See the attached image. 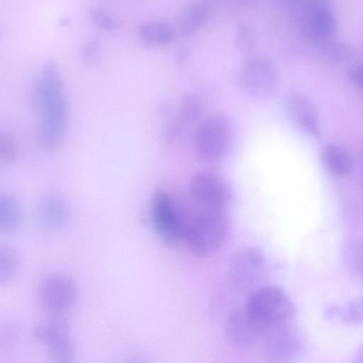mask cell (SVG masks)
<instances>
[{"instance_id": "cell-1", "label": "cell", "mask_w": 363, "mask_h": 363, "mask_svg": "<svg viewBox=\"0 0 363 363\" xmlns=\"http://www.w3.org/2000/svg\"><path fill=\"white\" fill-rule=\"evenodd\" d=\"M191 206L182 205L184 238L189 250L199 257H207L223 245L229 231L226 209L206 207L191 201Z\"/></svg>"}, {"instance_id": "cell-2", "label": "cell", "mask_w": 363, "mask_h": 363, "mask_svg": "<svg viewBox=\"0 0 363 363\" xmlns=\"http://www.w3.org/2000/svg\"><path fill=\"white\" fill-rule=\"evenodd\" d=\"M32 99L42 113L38 128L55 134L67 133L68 106L62 77L53 60L43 65L32 90Z\"/></svg>"}, {"instance_id": "cell-3", "label": "cell", "mask_w": 363, "mask_h": 363, "mask_svg": "<svg viewBox=\"0 0 363 363\" xmlns=\"http://www.w3.org/2000/svg\"><path fill=\"white\" fill-rule=\"evenodd\" d=\"M248 313L268 330L286 323L295 312L293 301L281 287L264 285L248 295Z\"/></svg>"}, {"instance_id": "cell-4", "label": "cell", "mask_w": 363, "mask_h": 363, "mask_svg": "<svg viewBox=\"0 0 363 363\" xmlns=\"http://www.w3.org/2000/svg\"><path fill=\"white\" fill-rule=\"evenodd\" d=\"M233 128L227 117L212 114L199 124L194 134V148L200 160L213 162L223 159L233 142Z\"/></svg>"}, {"instance_id": "cell-5", "label": "cell", "mask_w": 363, "mask_h": 363, "mask_svg": "<svg viewBox=\"0 0 363 363\" xmlns=\"http://www.w3.org/2000/svg\"><path fill=\"white\" fill-rule=\"evenodd\" d=\"M168 192L155 191L150 203V215L154 228L167 246H177L184 238L182 205Z\"/></svg>"}, {"instance_id": "cell-6", "label": "cell", "mask_w": 363, "mask_h": 363, "mask_svg": "<svg viewBox=\"0 0 363 363\" xmlns=\"http://www.w3.org/2000/svg\"><path fill=\"white\" fill-rule=\"evenodd\" d=\"M37 298L42 309L52 318H62L76 305L79 287L67 274L53 273L40 282Z\"/></svg>"}, {"instance_id": "cell-7", "label": "cell", "mask_w": 363, "mask_h": 363, "mask_svg": "<svg viewBox=\"0 0 363 363\" xmlns=\"http://www.w3.org/2000/svg\"><path fill=\"white\" fill-rule=\"evenodd\" d=\"M297 23L309 38L320 43L333 39L337 21L331 7L321 0H304L292 6Z\"/></svg>"}, {"instance_id": "cell-8", "label": "cell", "mask_w": 363, "mask_h": 363, "mask_svg": "<svg viewBox=\"0 0 363 363\" xmlns=\"http://www.w3.org/2000/svg\"><path fill=\"white\" fill-rule=\"evenodd\" d=\"M278 82V70L267 57L252 55L242 62L238 83L247 94L257 97L267 96L275 89Z\"/></svg>"}, {"instance_id": "cell-9", "label": "cell", "mask_w": 363, "mask_h": 363, "mask_svg": "<svg viewBox=\"0 0 363 363\" xmlns=\"http://www.w3.org/2000/svg\"><path fill=\"white\" fill-rule=\"evenodd\" d=\"M229 270L234 285L248 295L265 285L266 261L257 249L247 247L236 252L230 259Z\"/></svg>"}, {"instance_id": "cell-10", "label": "cell", "mask_w": 363, "mask_h": 363, "mask_svg": "<svg viewBox=\"0 0 363 363\" xmlns=\"http://www.w3.org/2000/svg\"><path fill=\"white\" fill-rule=\"evenodd\" d=\"M191 200L201 206L226 209L232 201L233 190L220 174L208 170L196 172L189 182Z\"/></svg>"}, {"instance_id": "cell-11", "label": "cell", "mask_w": 363, "mask_h": 363, "mask_svg": "<svg viewBox=\"0 0 363 363\" xmlns=\"http://www.w3.org/2000/svg\"><path fill=\"white\" fill-rule=\"evenodd\" d=\"M33 334L47 350L49 363H74V352L67 322L52 318L35 326Z\"/></svg>"}, {"instance_id": "cell-12", "label": "cell", "mask_w": 363, "mask_h": 363, "mask_svg": "<svg viewBox=\"0 0 363 363\" xmlns=\"http://www.w3.org/2000/svg\"><path fill=\"white\" fill-rule=\"evenodd\" d=\"M260 343V355L264 363H290L300 347L296 332L286 323L270 329Z\"/></svg>"}, {"instance_id": "cell-13", "label": "cell", "mask_w": 363, "mask_h": 363, "mask_svg": "<svg viewBox=\"0 0 363 363\" xmlns=\"http://www.w3.org/2000/svg\"><path fill=\"white\" fill-rule=\"evenodd\" d=\"M269 330L254 318L244 306L233 309L225 324L227 340L232 345L240 348L260 342Z\"/></svg>"}, {"instance_id": "cell-14", "label": "cell", "mask_w": 363, "mask_h": 363, "mask_svg": "<svg viewBox=\"0 0 363 363\" xmlns=\"http://www.w3.org/2000/svg\"><path fill=\"white\" fill-rule=\"evenodd\" d=\"M285 104L292 120L304 133L315 138L321 136L318 112L305 94L296 90L291 91L286 96Z\"/></svg>"}, {"instance_id": "cell-15", "label": "cell", "mask_w": 363, "mask_h": 363, "mask_svg": "<svg viewBox=\"0 0 363 363\" xmlns=\"http://www.w3.org/2000/svg\"><path fill=\"white\" fill-rule=\"evenodd\" d=\"M38 215L40 223L50 230L64 228L71 218V208L67 200L56 193L43 196L38 206Z\"/></svg>"}, {"instance_id": "cell-16", "label": "cell", "mask_w": 363, "mask_h": 363, "mask_svg": "<svg viewBox=\"0 0 363 363\" xmlns=\"http://www.w3.org/2000/svg\"><path fill=\"white\" fill-rule=\"evenodd\" d=\"M320 160L330 174L342 177L350 174L354 167V158L345 147L336 143H327L320 151Z\"/></svg>"}, {"instance_id": "cell-17", "label": "cell", "mask_w": 363, "mask_h": 363, "mask_svg": "<svg viewBox=\"0 0 363 363\" xmlns=\"http://www.w3.org/2000/svg\"><path fill=\"white\" fill-rule=\"evenodd\" d=\"M211 13L209 4L194 2L188 5L181 13L178 21V29L184 35H191L208 21Z\"/></svg>"}, {"instance_id": "cell-18", "label": "cell", "mask_w": 363, "mask_h": 363, "mask_svg": "<svg viewBox=\"0 0 363 363\" xmlns=\"http://www.w3.org/2000/svg\"><path fill=\"white\" fill-rule=\"evenodd\" d=\"M138 34L141 40L150 45H164L174 38V32L167 22L148 21L140 24Z\"/></svg>"}, {"instance_id": "cell-19", "label": "cell", "mask_w": 363, "mask_h": 363, "mask_svg": "<svg viewBox=\"0 0 363 363\" xmlns=\"http://www.w3.org/2000/svg\"><path fill=\"white\" fill-rule=\"evenodd\" d=\"M353 47L344 41L330 39L320 43L318 55L323 61L331 64H342L354 56Z\"/></svg>"}, {"instance_id": "cell-20", "label": "cell", "mask_w": 363, "mask_h": 363, "mask_svg": "<svg viewBox=\"0 0 363 363\" xmlns=\"http://www.w3.org/2000/svg\"><path fill=\"white\" fill-rule=\"evenodd\" d=\"M22 209L18 201L11 195H3L0 199V229L11 232L21 223Z\"/></svg>"}, {"instance_id": "cell-21", "label": "cell", "mask_w": 363, "mask_h": 363, "mask_svg": "<svg viewBox=\"0 0 363 363\" xmlns=\"http://www.w3.org/2000/svg\"><path fill=\"white\" fill-rule=\"evenodd\" d=\"M202 112V102L195 94L186 93L180 100L177 118L184 125L197 120Z\"/></svg>"}, {"instance_id": "cell-22", "label": "cell", "mask_w": 363, "mask_h": 363, "mask_svg": "<svg viewBox=\"0 0 363 363\" xmlns=\"http://www.w3.org/2000/svg\"><path fill=\"white\" fill-rule=\"evenodd\" d=\"M19 260L16 252L8 247L0 251V283L7 284L13 279L18 269Z\"/></svg>"}, {"instance_id": "cell-23", "label": "cell", "mask_w": 363, "mask_h": 363, "mask_svg": "<svg viewBox=\"0 0 363 363\" xmlns=\"http://www.w3.org/2000/svg\"><path fill=\"white\" fill-rule=\"evenodd\" d=\"M89 15L94 23L99 27L112 30L120 27L121 19L109 11L107 9L100 6H91L89 9Z\"/></svg>"}, {"instance_id": "cell-24", "label": "cell", "mask_w": 363, "mask_h": 363, "mask_svg": "<svg viewBox=\"0 0 363 363\" xmlns=\"http://www.w3.org/2000/svg\"><path fill=\"white\" fill-rule=\"evenodd\" d=\"M344 259L352 270L363 276V241H352L345 245Z\"/></svg>"}, {"instance_id": "cell-25", "label": "cell", "mask_w": 363, "mask_h": 363, "mask_svg": "<svg viewBox=\"0 0 363 363\" xmlns=\"http://www.w3.org/2000/svg\"><path fill=\"white\" fill-rule=\"evenodd\" d=\"M257 41V33L255 28L247 24L240 25L235 36V45L242 51L251 50Z\"/></svg>"}, {"instance_id": "cell-26", "label": "cell", "mask_w": 363, "mask_h": 363, "mask_svg": "<svg viewBox=\"0 0 363 363\" xmlns=\"http://www.w3.org/2000/svg\"><path fill=\"white\" fill-rule=\"evenodd\" d=\"M339 318L350 323H363V298L340 308Z\"/></svg>"}, {"instance_id": "cell-27", "label": "cell", "mask_w": 363, "mask_h": 363, "mask_svg": "<svg viewBox=\"0 0 363 363\" xmlns=\"http://www.w3.org/2000/svg\"><path fill=\"white\" fill-rule=\"evenodd\" d=\"M16 145L13 138L6 133H0V158L2 162H11L16 157Z\"/></svg>"}, {"instance_id": "cell-28", "label": "cell", "mask_w": 363, "mask_h": 363, "mask_svg": "<svg viewBox=\"0 0 363 363\" xmlns=\"http://www.w3.org/2000/svg\"><path fill=\"white\" fill-rule=\"evenodd\" d=\"M99 41L96 39H92L87 42L82 50L84 60L87 63L94 62L99 55Z\"/></svg>"}, {"instance_id": "cell-29", "label": "cell", "mask_w": 363, "mask_h": 363, "mask_svg": "<svg viewBox=\"0 0 363 363\" xmlns=\"http://www.w3.org/2000/svg\"><path fill=\"white\" fill-rule=\"evenodd\" d=\"M183 125L177 117L168 124L164 132V140L167 144H171L174 141Z\"/></svg>"}, {"instance_id": "cell-30", "label": "cell", "mask_w": 363, "mask_h": 363, "mask_svg": "<svg viewBox=\"0 0 363 363\" xmlns=\"http://www.w3.org/2000/svg\"><path fill=\"white\" fill-rule=\"evenodd\" d=\"M347 76L351 82L363 91V64L352 67Z\"/></svg>"}, {"instance_id": "cell-31", "label": "cell", "mask_w": 363, "mask_h": 363, "mask_svg": "<svg viewBox=\"0 0 363 363\" xmlns=\"http://www.w3.org/2000/svg\"><path fill=\"white\" fill-rule=\"evenodd\" d=\"M353 363H363V345L357 350Z\"/></svg>"}]
</instances>
